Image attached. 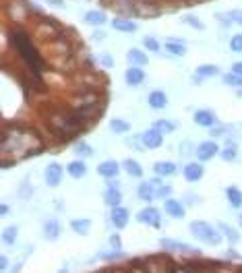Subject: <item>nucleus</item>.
Masks as SVG:
<instances>
[{
    "label": "nucleus",
    "instance_id": "f257e3e1",
    "mask_svg": "<svg viewBox=\"0 0 242 273\" xmlns=\"http://www.w3.org/2000/svg\"><path fill=\"white\" fill-rule=\"evenodd\" d=\"M11 39L17 48V52L21 54V58L29 64V68H31L33 73H39V70H42V58H39L35 46L31 44V39H29L23 31H13Z\"/></svg>",
    "mask_w": 242,
    "mask_h": 273
},
{
    "label": "nucleus",
    "instance_id": "f03ea898",
    "mask_svg": "<svg viewBox=\"0 0 242 273\" xmlns=\"http://www.w3.org/2000/svg\"><path fill=\"white\" fill-rule=\"evenodd\" d=\"M190 232H193V236L201 242H205V244H213L217 246L221 242V234H217V230L207 224V221H190Z\"/></svg>",
    "mask_w": 242,
    "mask_h": 273
},
{
    "label": "nucleus",
    "instance_id": "7ed1b4c3",
    "mask_svg": "<svg viewBox=\"0 0 242 273\" xmlns=\"http://www.w3.org/2000/svg\"><path fill=\"white\" fill-rule=\"evenodd\" d=\"M161 186V180L159 178H153V180H149V182H141L139 188H137V195L141 201H153L157 197V188Z\"/></svg>",
    "mask_w": 242,
    "mask_h": 273
},
{
    "label": "nucleus",
    "instance_id": "20e7f679",
    "mask_svg": "<svg viewBox=\"0 0 242 273\" xmlns=\"http://www.w3.org/2000/svg\"><path fill=\"white\" fill-rule=\"evenodd\" d=\"M137 221H139V224H147L151 228H159L161 226V213L155 207H145V209L139 211Z\"/></svg>",
    "mask_w": 242,
    "mask_h": 273
},
{
    "label": "nucleus",
    "instance_id": "39448f33",
    "mask_svg": "<svg viewBox=\"0 0 242 273\" xmlns=\"http://www.w3.org/2000/svg\"><path fill=\"white\" fill-rule=\"evenodd\" d=\"M159 246L166 248V250H172V252H186V255H197L199 252V248L186 244V242H176V240H170V238H161Z\"/></svg>",
    "mask_w": 242,
    "mask_h": 273
},
{
    "label": "nucleus",
    "instance_id": "423d86ee",
    "mask_svg": "<svg viewBox=\"0 0 242 273\" xmlns=\"http://www.w3.org/2000/svg\"><path fill=\"white\" fill-rule=\"evenodd\" d=\"M141 143H143V147H147V149H157V147H161V143H164V133H159L157 128H149L141 135Z\"/></svg>",
    "mask_w": 242,
    "mask_h": 273
},
{
    "label": "nucleus",
    "instance_id": "0eeeda50",
    "mask_svg": "<svg viewBox=\"0 0 242 273\" xmlns=\"http://www.w3.org/2000/svg\"><path fill=\"white\" fill-rule=\"evenodd\" d=\"M219 153V147L215 141H205V143H201L197 147V157L201 161H209V159H213L215 155Z\"/></svg>",
    "mask_w": 242,
    "mask_h": 273
},
{
    "label": "nucleus",
    "instance_id": "6e6552de",
    "mask_svg": "<svg viewBox=\"0 0 242 273\" xmlns=\"http://www.w3.org/2000/svg\"><path fill=\"white\" fill-rule=\"evenodd\" d=\"M60 182H62V166L52 161V164L46 168V184L54 188L60 184Z\"/></svg>",
    "mask_w": 242,
    "mask_h": 273
},
{
    "label": "nucleus",
    "instance_id": "1a4fd4ad",
    "mask_svg": "<svg viewBox=\"0 0 242 273\" xmlns=\"http://www.w3.org/2000/svg\"><path fill=\"white\" fill-rule=\"evenodd\" d=\"M118 172H120V166H118V161H114V159H106V161H102V164L97 166V174L108 178V180L116 178Z\"/></svg>",
    "mask_w": 242,
    "mask_h": 273
},
{
    "label": "nucleus",
    "instance_id": "9d476101",
    "mask_svg": "<svg viewBox=\"0 0 242 273\" xmlns=\"http://www.w3.org/2000/svg\"><path fill=\"white\" fill-rule=\"evenodd\" d=\"M193 120H195L199 126H207V128L215 126V122H217V118H215V114L211 112V110H197L195 116H193Z\"/></svg>",
    "mask_w": 242,
    "mask_h": 273
},
{
    "label": "nucleus",
    "instance_id": "9b49d317",
    "mask_svg": "<svg viewBox=\"0 0 242 273\" xmlns=\"http://www.w3.org/2000/svg\"><path fill=\"white\" fill-rule=\"evenodd\" d=\"M124 79H126V83L130 87H137V85H141L145 81V73H143V68H139V66L133 64L130 68L124 70Z\"/></svg>",
    "mask_w": 242,
    "mask_h": 273
},
{
    "label": "nucleus",
    "instance_id": "f8f14e48",
    "mask_svg": "<svg viewBox=\"0 0 242 273\" xmlns=\"http://www.w3.org/2000/svg\"><path fill=\"white\" fill-rule=\"evenodd\" d=\"M164 209H166V213L170 217H176V219H182L184 217V205L180 203V201H174V199H166V203H164Z\"/></svg>",
    "mask_w": 242,
    "mask_h": 273
},
{
    "label": "nucleus",
    "instance_id": "ddd939ff",
    "mask_svg": "<svg viewBox=\"0 0 242 273\" xmlns=\"http://www.w3.org/2000/svg\"><path fill=\"white\" fill-rule=\"evenodd\" d=\"M110 217H112V224L120 230L128 226V209H124V207H112Z\"/></svg>",
    "mask_w": 242,
    "mask_h": 273
},
{
    "label": "nucleus",
    "instance_id": "4468645a",
    "mask_svg": "<svg viewBox=\"0 0 242 273\" xmlns=\"http://www.w3.org/2000/svg\"><path fill=\"white\" fill-rule=\"evenodd\" d=\"M112 29L122 31V33H133V31H137V23L126 17H118V19H112Z\"/></svg>",
    "mask_w": 242,
    "mask_h": 273
},
{
    "label": "nucleus",
    "instance_id": "2eb2a0df",
    "mask_svg": "<svg viewBox=\"0 0 242 273\" xmlns=\"http://www.w3.org/2000/svg\"><path fill=\"white\" fill-rule=\"evenodd\" d=\"M149 106L153 110H164L168 106V95L164 93V91H151L149 97H147Z\"/></svg>",
    "mask_w": 242,
    "mask_h": 273
},
{
    "label": "nucleus",
    "instance_id": "dca6fc26",
    "mask_svg": "<svg viewBox=\"0 0 242 273\" xmlns=\"http://www.w3.org/2000/svg\"><path fill=\"white\" fill-rule=\"evenodd\" d=\"M176 164L174 161H155V166H153V170H155V174L159 176V178H164V176H172V174H176Z\"/></svg>",
    "mask_w": 242,
    "mask_h": 273
},
{
    "label": "nucleus",
    "instance_id": "f3484780",
    "mask_svg": "<svg viewBox=\"0 0 242 273\" xmlns=\"http://www.w3.org/2000/svg\"><path fill=\"white\" fill-rule=\"evenodd\" d=\"M126 60H128L130 64H135V66H145V64L149 62L147 54H145V52H141V50H137V48L128 50V52H126Z\"/></svg>",
    "mask_w": 242,
    "mask_h": 273
},
{
    "label": "nucleus",
    "instance_id": "a211bd4d",
    "mask_svg": "<svg viewBox=\"0 0 242 273\" xmlns=\"http://www.w3.org/2000/svg\"><path fill=\"white\" fill-rule=\"evenodd\" d=\"M104 201H106V205H110V207H118L120 201H122V195H120L118 186H108L106 193H104Z\"/></svg>",
    "mask_w": 242,
    "mask_h": 273
},
{
    "label": "nucleus",
    "instance_id": "6ab92c4d",
    "mask_svg": "<svg viewBox=\"0 0 242 273\" xmlns=\"http://www.w3.org/2000/svg\"><path fill=\"white\" fill-rule=\"evenodd\" d=\"M184 178L188 180V182H197V180H201L203 178V166L201 164H188L186 168H184Z\"/></svg>",
    "mask_w": 242,
    "mask_h": 273
},
{
    "label": "nucleus",
    "instance_id": "aec40b11",
    "mask_svg": "<svg viewBox=\"0 0 242 273\" xmlns=\"http://www.w3.org/2000/svg\"><path fill=\"white\" fill-rule=\"evenodd\" d=\"M122 168H124L126 174H128V176H133V178H141V176H143V168L139 166V161H137V159L126 157V159L122 161Z\"/></svg>",
    "mask_w": 242,
    "mask_h": 273
},
{
    "label": "nucleus",
    "instance_id": "412c9836",
    "mask_svg": "<svg viewBox=\"0 0 242 273\" xmlns=\"http://www.w3.org/2000/svg\"><path fill=\"white\" fill-rule=\"evenodd\" d=\"M66 172L73 178H83L87 174V166H85V161H81V159H75V161H70V164L66 166Z\"/></svg>",
    "mask_w": 242,
    "mask_h": 273
},
{
    "label": "nucleus",
    "instance_id": "4be33fe9",
    "mask_svg": "<svg viewBox=\"0 0 242 273\" xmlns=\"http://www.w3.org/2000/svg\"><path fill=\"white\" fill-rule=\"evenodd\" d=\"M44 236L48 240H56L60 236V224H58V219H48L46 224H44Z\"/></svg>",
    "mask_w": 242,
    "mask_h": 273
},
{
    "label": "nucleus",
    "instance_id": "5701e85b",
    "mask_svg": "<svg viewBox=\"0 0 242 273\" xmlns=\"http://www.w3.org/2000/svg\"><path fill=\"white\" fill-rule=\"evenodd\" d=\"M166 52H170L172 56H184L186 54V46H184V42H178V39H168V42H166Z\"/></svg>",
    "mask_w": 242,
    "mask_h": 273
},
{
    "label": "nucleus",
    "instance_id": "b1692460",
    "mask_svg": "<svg viewBox=\"0 0 242 273\" xmlns=\"http://www.w3.org/2000/svg\"><path fill=\"white\" fill-rule=\"evenodd\" d=\"M85 23L87 25H93V27H102L106 23V15L102 11H89L85 15Z\"/></svg>",
    "mask_w": 242,
    "mask_h": 273
},
{
    "label": "nucleus",
    "instance_id": "393cba45",
    "mask_svg": "<svg viewBox=\"0 0 242 273\" xmlns=\"http://www.w3.org/2000/svg\"><path fill=\"white\" fill-rule=\"evenodd\" d=\"M110 128H112L116 135H124V133L130 130V124L122 118H112V120H110Z\"/></svg>",
    "mask_w": 242,
    "mask_h": 273
},
{
    "label": "nucleus",
    "instance_id": "a878e982",
    "mask_svg": "<svg viewBox=\"0 0 242 273\" xmlns=\"http://www.w3.org/2000/svg\"><path fill=\"white\" fill-rule=\"evenodd\" d=\"M219 75V68L215 64H201L197 68V77L201 79H207V77H217Z\"/></svg>",
    "mask_w": 242,
    "mask_h": 273
},
{
    "label": "nucleus",
    "instance_id": "bb28decb",
    "mask_svg": "<svg viewBox=\"0 0 242 273\" xmlns=\"http://www.w3.org/2000/svg\"><path fill=\"white\" fill-rule=\"evenodd\" d=\"M70 228H73L77 234L85 236L89 232V228H91V221H89V219H73V221H70Z\"/></svg>",
    "mask_w": 242,
    "mask_h": 273
},
{
    "label": "nucleus",
    "instance_id": "cd10ccee",
    "mask_svg": "<svg viewBox=\"0 0 242 273\" xmlns=\"http://www.w3.org/2000/svg\"><path fill=\"white\" fill-rule=\"evenodd\" d=\"M226 195H228V201H230L232 207H240V205H242V193H240L236 186L226 188Z\"/></svg>",
    "mask_w": 242,
    "mask_h": 273
},
{
    "label": "nucleus",
    "instance_id": "c85d7f7f",
    "mask_svg": "<svg viewBox=\"0 0 242 273\" xmlns=\"http://www.w3.org/2000/svg\"><path fill=\"white\" fill-rule=\"evenodd\" d=\"M75 153L79 157H91L93 155V147L89 143H85V141H79V143L75 145Z\"/></svg>",
    "mask_w": 242,
    "mask_h": 273
},
{
    "label": "nucleus",
    "instance_id": "c756f323",
    "mask_svg": "<svg viewBox=\"0 0 242 273\" xmlns=\"http://www.w3.org/2000/svg\"><path fill=\"white\" fill-rule=\"evenodd\" d=\"M153 128H157L159 133H164V135H168V133H172V130H176V124L174 122H170V120H155L153 122Z\"/></svg>",
    "mask_w": 242,
    "mask_h": 273
},
{
    "label": "nucleus",
    "instance_id": "7c9ffc66",
    "mask_svg": "<svg viewBox=\"0 0 242 273\" xmlns=\"http://www.w3.org/2000/svg\"><path fill=\"white\" fill-rule=\"evenodd\" d=\"M219 155L224 161H234L236 159V145L234 143H228L224 151H219Z\"/></svg>",
    "mask_w": 242,
    "mask_h": 273
},
{
    "label": "nucleus",
    "instance_id": "2f4dec72",
    "mask_svg": "<svg viewBox=\"0 0 242 273\" xmlns=\"http://www.w3.org/2000/svg\"><path fill=\"white\" fill-rule=\"evenodd\" d=\"M219 230H221V232H224V234L228 236V240L232 242V244H236V242L240 240V236L236 234V230H234V228H230L228 224H219Z\"/></svg>",
    "mask_w": 242,
    "mask_h": 273
},
{
    "label": "nucleus",
    "instance_id": "473e14b6",
    "mask_svg": "<svg viewBox=\"0 0 242 273\" xmlns=\"http://www.w3.org/2000/svg\"><path fill=\"white\" fill-rule=\"evenodd\" d=\"M224 83L230 85V87H236V89H242V77H238L236 73H230V75H224Z\"/></svg>",
    "mask_w": 242,
    "mask_h": 273
},
{
    "label": "nucleus",
    "instance_id": "72a5a7b5",
    "mask_svg": "<svg viewBox=\"0 0 242 273\" xmlns=\"http://www.w3.org/2000/svg\"><path fill=\"white\" fill-rule=\"evenodd\" d=\"M184 23L190 25V27H195L197 31H203V29H205V23L201 21L199 17H195V15H186V17H184Z\"/></svg>",
    "mask_w": 242,
    "mask_h": 273
},
{
    "label": "nucleus",
    "instance_id": "f704fd0d",
    "mask_svg": "<svg viewBox=\"0 0 242 273\" xmlns=\"http://www.w3.org/2000/svg\"><path fill=\"white\" fill-rule=\"evenodd\" d=\"M2 240H4V244H15V240H17V228H15V226L4 228V232H2Z\"/></svg>",
    "mask_w": 242,
    "mask_h": 273
},
{
    "label": "nucleus",
    "instance_id": "c9c22d12",
    "mask_svg": "<svg viewBox=\"0 0 242 273\" xmlns=\"http://www.w3.org/2000/svg\"><path fill=\"white\" fill-rule=\"evenodd\" d=\"M230 50H232V52H236V54L242 52V33H236L234 37L230 39Z\"/></svg>",
    "mask_w": 242,
    "mask_h": 273
},
{
    "label": "nucleus",
    "instance_id": "e433bc0d",
    "mask_svg": "<svg viewBox=\"0 0 242 273\" xmlns=\"http://www.w3.org/2000/svg\"><path fill=\"white\" fill-rule=\"evenodd\" d=\"M143 46L149 50V52H157L159 54V44H157V39H153V37H143Z\"/></svg>",
    "mask_w": 242,
    "mask_h": 273
},
{
    "label": "nucleus",
    "instance_id": "4c0bfd02",
    "mask_svg": "<svg viewBox=\"0 0 242 273\" xmlns=\"http://www.w3.org/2000/svg\"><path fill=\"white\" fill-rule=\"evenodd\" d=\"M228 17L232 19V23L234 25H240L242 27V11H238V8H234V11H230Z\"/></svg>",
    "mask_w": 242,
    "mask_h": 273
},
{
    "label": "nucleus",
    "instance_id": "58836bf2",
    "mask_svg": "<svg viewBox=\"0 0 242 273\" xmlns=\"http://www.w3.org/2000/svg\"><path fill=\"white\" fill-rule=\"evenodd\" d=\"M31 195H33V188L29 184H23L21 188H19V197H21V199H29Z\"/></svg>",
    "mask_w": 242,
    "mask_h": 273
},
{
    "label": "nucleus",
    "instance_id": "ea45409f",
    "mask_svg": "<svg viewBox=\"0 0 242 273\" xmlns=\"http://www.w3.org/2000/svg\"><path fill=\"white\" fill-rule=\"evenodd\" d=\"M217 19H219V23L224 25V27H230V25H232V19H230L228 15H221V13H219V15H217Z\"/></svg>",
    "mask_w": 242,
    "mask_h": 273
},
{
    "label": "nucleus",
    "instance_id": "a19ab883",
    "mask_svg": "<svg viewBox=\"0 0 242 273\" xmlns=\"http://www.w3.org/2000/svg\"><path fill=\"white\" fill-rule=\"evenodd\" d=\"M102 62H104V66H114V58L108 56V54H104L102 56Z\"/></svg>",
    "mask_w": 242,
    "mask_h": 273
},
{
    "label": "nucleus",
    "instance_id": "79ce46f5",
    "mask_svg": "<svg viewBox=\"0 0 242 273\" xmlns=\"http://www.w3.org/2000/svg\"><path fill=\"white\" fill-rule=\"evenodd\" d=\"M232 73H236L238 77H242V62H234V64H232Z\"/></svg>",
    "mask_w": 242,
    "mask_h": 273
},
{
    "label": "nucleus",
    "instance_id": "37998d69",
    "mask_svg": "<svg viewBox=\"0 0 242 273\" xmlns=\"http://www.w3.org/2000/svg\"><path fill=\"white\" fill-rule=\"evenodd\" d=\"M110 244H112L116 250H120V238L118 236H112V238H110Z\"/></svg>",
    "mask_w": 242,
    "mask_h": 273
},
{
    "label": "nucleus",
    "instance_id": "c03bdc74",
    "mask_svg": "<svg viewBox=\"0 0 242 273\" xmlns=\"http://www.w3.org/2000/svg\"><path fill=\"white\" fill-rule=\"evenodd\" d=\"M6 267H8V259L2 257V259H0V269H6Z\"/></svg>",
    "mask_w": 242,
    "mask_h": 273
},
{
    "label": "nucleus",
    "instance_id": "a18cd8bd",
    "mask_svg": "<svg viewBox=\"0 0 242 273\" xmlns=\"http://www.w3.org/2000/svg\"><path fill=\"white\" fill-rule=\"evenodd\" d=\"M0 211H2V215H6L8 213V205H2V209H0Z\"/></svg>",
    "mask_w": 242,
    "mask_h": 273
},
{
    "label": "nucleus",
    "instance_id": "49530a36",
    "mask_svg": "<svg viewBox=\"0 0 242 273\" xmlns=\"http://www.w3.org/2000/svg\"><path fill=\"white\" fill-rule=\"evenodd\" d=\"M238 224H240V228H242V213L238 215Z\"/></svg>",
    "mask_w": 242,
    "mask_h": 273
},
{
    "label": "nucleus",
    "instance_id": "de8ad7c7",
    "mask_svg": "<svg viewBox=\"0 0 242 273\" xmlns=\"http://www.w3.org/2000/svg\"><path fill=\"white\" fill-rule=\"evenodd\" d=\"M238 97H242V89H238Z\"/></svg>",
    "mask_w": 242,
    "mask_h": 273
},
{
    "label": "nucleus",
    "instance_id": "09e8293b",
    "mask_svg": "<svg viewBox=\"0 0 242 273\" xmlns=\"http://www.w3.org/2000/svg\"><path fill=\"white\" fill-rule=\"evenodd\" d=\"M60 273H66V269H64V271H60Z\"/></svg>",
    "mask_w": 242,
    "mask_h": 273
}]
</instances>
